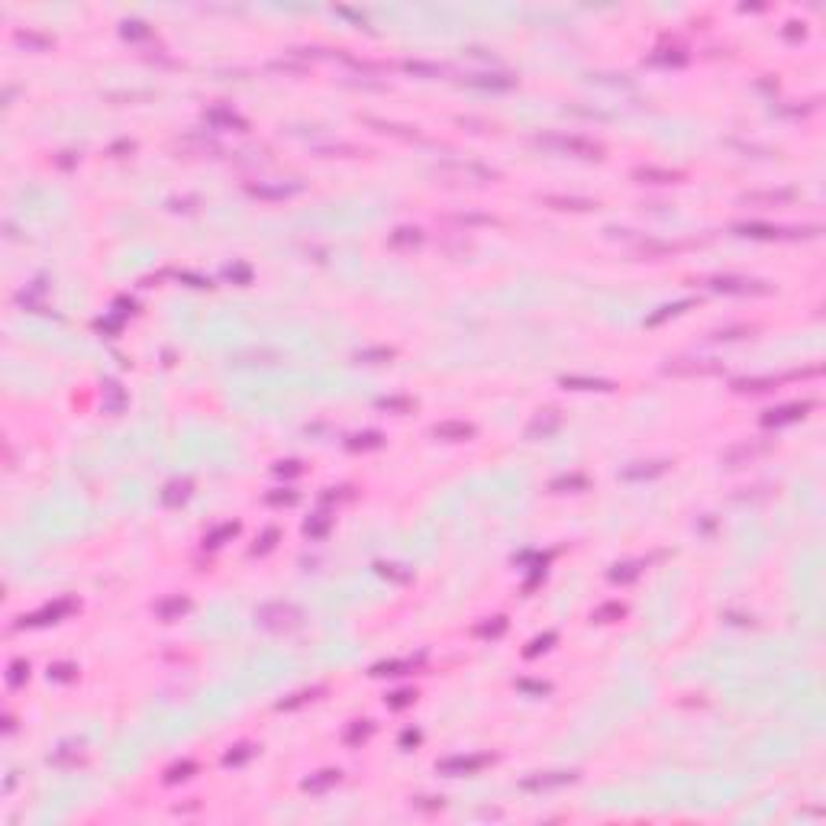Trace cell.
Here are the masks:
<instances>
[{
    "instance_id": "14",
    "label": "cell",
    "mask_w": 826,
    "mask_h": 826,
    "mask_svg": "<svg viewBox=\"0 0 826 826\" xmlns=\"http://www.w3.org/2000/svg\"><path fill=\"white\" fill-rule=\"evenodd\" d=\"M203 119H207V123H213L217 129H232V133H245V129H249V123H245V119L239 117L236 110H230V107H223V104L210 107V110L203 113Z\"/></svg>"
},
{
    "instance_id": "24",
    "label": "cell",
    "mask_w": 826,
    "mask_h": 826,
    "mask_svg": "<svg viewBox=\"0 0 826 826\" xmlns=\"http://www.w3.org/2000/svg\"><path fill=\"white\" fill-rule=\"evenodd\" d=\"M313 152L323 159H358V155H368V149L349 146V142H326V146H313Z\"/></svg>"
},
{
    "instance_id": "26",
    "label": "cell",
    "mask_w": 826,
    "mask_h": 826,
    "mask_svg": "<svg viewBox=\"0 0 826 826\" xmlns=\"http://www.w3.org/2000/svg\"><path fill=\"white\" fill-rule=\"evenodd\" d=\"M465 81L475 87H490V91H510L517 85V77L510 75H465Z\"/></svg>"
},
{
    "instance_id": "49",
    "label": "cell",
    "mask_w": 826,
    "mask_h": 826,
    "mask_svg": "<svg viewBox=\"0 0 826 826\" xmlns=\"http://www.w3.org/2000/svg\"><path fill=\"white\" fill-rule=\"evenodd\" d=\"M652 62L655 65H685L687 55H685V49H658L655 55H652Z\"/></svg>"
},
{
    "instance_id": "39",
    "label": "cell",
    "mask_w": 826,
    "mask_h": 826,
    "mask_svg": "<svg viewBox=\"0 0 826 826\" xmlns=\"http://www.w3.org/2000/svg\"><path fill=\"white\" fill-rule=\"evenodd\" d=\"M14 39H16L20 45H26V49H39V52L49 49V45H52L49 36H39V33H33V29H16Z\"/></svg>"
},
{
    "instance_id": "7",
    "label": "cell",
    "mask_w": 826,
    "mask_h": 826,
    "mask_svg": "<svg viewBox=\"0 0 826 826\" xmlns=\"http://www.w3.org/2000/svg\"><path fill=\"white\" fill-rule=\"evenodd\" d=\"M768 452H771V439H739L720 452V465L739 468V465H749L752 458H762Z\"/></svg>"
},
{
    "instance_id": "34",
    "label": "cell",
    "mask_w": 826,
    "mask_h": 826,
    "mask_svg": "<svg viewBox=\"0 0 826 826\" xmlns=\"http://www.w3.org/2000/svg\"><path fill=\"white\" fill-rule=\"evenodd\" d=\"M194 775H197V762H194V758H181V762H175L168 771H165V781L178 784V781H191Z\"/></svg>"
},
{
    "instance_id": "36",
    "label": "cell",
    "mask_w": 826,
    "mask_h": 826,
    "mask_svg": "<svg viewBox=\"0 0 826 826\" xmlns=\"http://www.w3.org/2000/svg\"><path fill=\"white\" fill-rule=\"evenodd\" d=\"M623 613H626V604L607 601V604H601V607L591 613V620H594V623H613V620H620Z\"/></svg>"
},
{
    "instance_id": "5",
    "label": "cell",
    "mask_w": 826,
    "mask_h": 826,
    "mask_svg": "<svg viewBox=\"0 0 826 826\" xmlns=\"http://www.w3.org/2000/svg\"><path fill=\"white\" fill-rule=\"evenodd\" d=\"M704 284H707L710 291H717V294H739V297H765L775 291L768 281L742 278V274H714V278H707Z\"/></svg>"
},
{
    "instance_id": "27",
    "label": "cell",
    "mask_w": 826,
    "mask_h": 826,
    "mask_svg": "<svg viewBox=\"0 0 826 826\" xmlns=\"http://www.w3.org/2000/svg\"><path fill=\"white\" fill-rule=\"evenodd\" d=\"M385 446V436L375 433V429H368V433H355L345 439V449L349 452H375V449Z\"/></svg>"
},
{
    "instance_id": "31",
    "label": "cell",
    "mask_w": 826,
    "mask_h": 826,
    "mask_svg": "<svg viewBox=\"0 0 826 826\" xmlns=\"http://www.w3.org/2000/svg\"><path fill=\"white\" fill-rule=\"evenodd\" d=\"M687 242H658V239H643V242H636V255H645V259H652V255H668V252H678V249H685Z\"/></svg>"
},
{
    "instance_id": "44",
    "label": "cell",
    "mask_w": 826,
    "mask_h": 826,
    "mask_svg": "<svg viewBox=\"0 0 826 826\" xmlns=\"http://www.w3.org/2000/svg\"><path fill=\"white\" fill-rule=\"evenodd\" d=\"M504 630H507V616H490L488 623L475 626V636H484V639H498V636H504Z\"/></svg>"
},
{
    "instance_id": "20",
    "label": "cell",
    "mask_w": 826,
    "mask_h": 826,
    "mask_svg": "<svg viewBox=\"0 0 826 826\" xmlns=\"http://www.w3.org/2000/svg\"><path fill=\"white\" fill-rule=\"evenodd\" d=\"M365 123H368V127H375L378 133L397 136V139H407V142H427V139H423V133H420L417 127H400V123H387V119H375V117H368Z\"/></svg>"
},
{
    "instance_id": "57",
    "label": "cell",
    "mask_w": 826,
    "mask_h": 826,
    "mask_svg": "<svg viewBox=\"0 0 826 826\" xmlns=\"http://www.w3.org/2000/svg\"><path fill=\"white\" fill-rule=\"evenodd\" d=\"M75 672H77L75 665H65V662H62V665H52V668H49V678H55V681H71V678H75Z\"/></svg>"
},
{
    "instance_id": "56",
    "label": "cell",
    "mask_w": 826,
    "mask_h": 826,
    "mask_svg": "<svg viewBox=\"0 0 826 826\" xmlns=\"http://www.w3.org/2000/svg\"><path fill=\"white\" fill-rule=\"evenodd\" d=\"M226 278H230V281H239V284H249L252 272H249V265H230V268H226Z\"/></svg>"
},
{
    "instance_id": "29",
    "label": "cell",
    "mask_w": 826,
    "mask_h": 826,
    "mask_svg": "<svg viewBox=\"0 0 826 826\" xmlns=\"http://www.w3.org/2000/svg\"><path fill=\"white\" fill-rule=\"evenodd\" d=\"M562 387H572V391H613V381L604 378H578V375H565Z\"/></svg>"
},
{
    "instance_id": "37",
    "label": "cell",
    "mask_w": 826,
    "mask_h": 826,
    "mask_svg": "<svg viewBox=\"0 0 826 826\" xmlns=\"http://www.w3.org/2000/svg\"><path fill=\"white\" fill-rule=\"evenodd\" d=\"M639 572H643V562H626V565H613V568H610V581H613V584L636 581Z\"/></svg>"
},
{
    "instance_id": "61",
    "label": "cell",
    "mask_w": 826,
    "mask_h": 826,
    "mask_svg": "<svg viewBox=\"0 0 826 826\" xmlns=\"http://www.w3.org/2000/svg\"><path fill=\"white\" fill-rule=\"evenodd\" d=\"M397 568H400V565H385V562H381L378 572H381V574H391V578H397V581H407L410 574H407V572H397Z\"/></svg>"
},
{
    "instance_id": "41",
    "label": "cell",
    "mask_w": 826,
    "mask_h": 826,
    "mask_svg": "<svg viewBox=\"0 0 826 826\" xmlns=\"http://www.w3.org/2000/svg\"><path fill=\"white\" fill-rule=\"evenodd\" d=\"M417 668V658H404V662H378V665L371 668V675H404V672H413Z\"/></svg>"
},
{
    "instance_id": "25",
    "label": "cell",
    "mask_w": 826,
    "mask_h": 826,
    "mask_svg": "<svg viewBox=\"0 0 826 826\" xmlns=\"http://www.w3.org/2000/svg\"><path fill=\"white\" fill-rule=\"evenodd\" d=\"M420 242H423V230H417V226H397V230L387 236V245H391V249H417Z\"/></svg>"
},
{
    "instance_id": "38",
    "label": "cell",
    "mask_w": 826,
    "mask_h": 826,
    "mask_svg": "<svg viewBox=\"0 0 826 826\" xmlns=\"http://www.w3.org/2000/svg\"><path fill=\"white\" fill-rule=\"evenodd\" d=\"M371 733H375V723H371V720H355V723H352V726L343 733V739L349 742V746H358V742H365Z\"/></svg>"
},
{
    "instance_id": "59",
    "label": "cell",
    "mask_w": 826,
    "mask_h": 826,
    "mask_svg": "<svg viewBox=\"0 0 826 826\" xmlns=\"http://www.w3.org/2000/svg\"><path fill=\"white\" fill-rule=\"evenodd\" d=\"M517 687H523V691H532V694H546L549 691L546 681H517Z\"/></svg>"
},
{
    "instance_id": "8",
    "label": "cell",
    "mask_w": 826,
    "mask_h": 826,
    "mask_svg": "<svg viewBox=\"0 0 826 826\" xmlns=\"http://www.w3.org/2000/svg\"><path fill=\"white\" fill-rule=\"evenodd\" d=\"M807 410H813V400H794V404H781L771 407L762 413V427H788V423H798L807 417Z\"/></svg>"
},
{
    "instance_id": "23",
    "label": "cell",
    "mask_w": 826,
    "mask_h": 826,
    "mask_svg": "<svg viewBox=\"0 0 826 826\" xmlns=\"http://www.w3.org/2000/svg\"><path fill=\"white\" fill-rule=\"evenodd\" d=\"M191 490H194L191 478H175V481L165 484V490H161V500H165L168 507H178V504H184V500L191 498Z\"/></svg>"
},
{
    "instance_id": "6",
    "label": "cell",
    "mask_w": 826,
    "mask_h": 826,
    "mask_svg": "<svg viewBox=\"0 0 826 826\" xmlns=\"http://www.w3.org/2000/svg\"><path fill=\"white\" fill-rule=\"evenodd\" d=\"M736 236L749 239H813L820 236V226H768V223H733Z\"/></svg>"
},
{
    "instance_id": "21",
    "label": "cell",
    "mask_w": 826,
    "mask_h": 826,
    "mask_svg": "<svg viewBox=\"0 0 826 826\" xmlns=\"http://www.w3.org/2000/svg\"><path fill=\"white\" fill-rule=\"evenodd\" d=\"M339 781H343V771L339 768H323V771H316V775H310L301 788L307 794H323V791H329V788H336Z\"/></svg>"
},
{
    "instance_id": "9",
    "label": "cell",
    "mask_w": 826,
    "mask_h": 826,
    "mask_svg": "<svg viewBox=\"0 0 826 826\" xmlns=\"http://www.w3.org/2000/svg\"><path fill=\"white\" fill-rule=\"evenodd\" d=\"M494 762V756H449L442 762H436V771L442 775H475V771L488 768Z\"/></svg>"
},
{
    "instance_id": "22",
    "label": "cell",
    "mask_w": 826,
    "mask_h": 826,
    "mask_svg": "<svg viewBox=\"0 0 826 826\" xmlns=\"http://www.w3.org/2000/svg\"><path fill=\"white\" fill-rule=\"evenodd\" d=\"M152 610H155L159 620H178L181 613H188V610H191V601L184 594H171V597H165V601L155 604Z\"/></svg>"
},
{
    "instance_id": "58",
    "label": "cell",
    "mask_w": 826,
    "mask_h": 826,
    "mask_svg": "<svg viewBox=\"0 0 826 826\" xmlns=\"http://www.w3.org/2000/svg\"><path fill=\"white\" fill-rule=\"evenodd\" d=\"M123 36L127 39H139V36H149L146 23H123Z\"/></svg>"
},
{
    "instance_id": "4",
    "label": "cell",
    "mask_w": 826,
    "mask_h": 826,
    "mask_svg": "<svg viewBox=\"0 0 826 826\" xmlns=\"http://www.w3.org/2000/svg\"><path fill=\"white\" fill-rule=\"evenodd\" d=\"M726 365L720 358H700V355H685V358H668L662 365V375L668 378H714V375H723Z\"/></svg>"
},
{
    "instance_id": "15",
    "label": "cell",
    "mask_w": 826,
    "mask_h": 826,
    "mask_svg": "<svg viewBox=\"0 0 826 826\" xmlns=\"http://www.w3.org/2000/svg\"><path fill=\"white\" fill-rule=\"evenodd\" d=\"M681 178H685L681 171L655 168V165H636V168H633V181L636 184H678Z\"/></svg>"
},
{
    "instance_id": "42",
    "label": "cell",
    "mask_w": 826,
    "mask_h": 826,
    "mask_svg": "<svg viewBox=\"0 0 826 826\" xmlns=\"http://www.w3.org/2000/svg\"><path fill=\"white\" fill-rule=\"evenodd\" d=\"M252 752H255V749H252V746H249V742H239V746H232V749H230V752H226V756H223V765H226V768H236V765H245V762H249V758H252Z\"/></svg>"
},
{
    "instance_id": "48",
    "label": "cell",
    "mask_w": 826,
    "mask_h": 826,
    "mask_svg": "<svg viewBox=\"0 0 826 826\" xmlns=\"http://www.w3.org/2000/svg\"><path fill=\"white\" fill-rule=\"evenodd\" d=\"M378 407H381V410H391V413H410L413 407H417V400H410V397H381Z\"/></svg>"
},
{
    "instance_id": "43",
    "label": "cell",
    "mask_w": 826,
    "mask_h": 826,
    "mask_svg": "<svg viewBox=\"0 0 826 826\" xmlns=\"http://www.w3.org/2000/svg\"><path fill=\"white\" fill-rule=\"evenodd\" d=\"M323 694V687H310V691H297V694H291V697H284L278 704V710H294V707H304L307 700H316Z\"/></svg>"
},
{
    "instance_id": "50",
    "label": "cell",
    "mask_w": 826,
    "mask_h": 826,
    "mask_svg": "<svg viewBox=\"0 0 826 826\" xmlns=\"http://www.w3.org/2000/svg\"><path fill=\"white\" fill-rule=\"evenodd\" d=\"M265 500H268L272 507H281V504L291 507V504H297V490H291V488H278V490H272V494H268Z\"/></svg>"
},
{
    "instance_id": "2",
    "label": "cell",
    "mask_w": 826,
    "mask_h": 826,
    "mask_svg": "<svg viewBox=\"0 0 826 826\" xmlns=\"http://www.w3.org/2000/svg\"><path fill=\"white\" fill-rule=\"evenodd\" d=\"M433 178L442 184H490L500 175L481 161H442L433 168Z\"/></svg>"
},
{
    "instance_id": "18",
    "label": "cell",
    "mask_w": 826,
    "mask_h": 826,
    "mask_svg": "<svg viewBox=\"0 0 826 826\" xmlns=\"http://www.w3.org/2000/svg\"><path fill=\"white\" fill-rule=\"evenodd\" d=\"M429 433H433L436 439H446V442H465L475 436V427L465 420H442V423H436Z\"/></svg>"
},
{
    "instance_id": "16",
    "label": "cell",
    "mask_w": 826,
    "mask_h": 826,
    "mask_svg": "<svg viewBox=\"0 0 826 826\" xmlns=\"http://www.w3.org/2000/svg\"><path fill=\"white\" fill-rule=\"evenodd\" d=\"M77 604L71 601V597H65V601H55V604H49V607H43L39 613H33V616H23V626H43V623H55V620H62L65 613H71Z\"/></svg>"
},
{
    "instance_id": "53",
    "label": "cell",
    "mask_w": 826,
    "mask_h": 826,
    "mask_svg": "<svg viewBox=\"0 0 826 826\" xmlns=\"http://www.w3.org/2000/svg\"><path fill=\"white\" fill-rule=\"evenodd\" d=\"M272 471H274L278 478H294V475H301L304 468H301V462L287 458V462H274V465H272Z\"/></svg>"
},
{
    "instance_id": "40",
    "label": "cell",
    "mask_w": 826,
    "mask_h": 826,
    "mask_svg": "<svg viewBox=\"0 0 826 826\" xmlns=\"http://www.w3.org/2000/svg\"><path fill=\"white\" fill-rule=\"evenodd\" d=\"M452 223H458V226H498L500 220L490 217V213H471V210H465V213H456V217H452Z\"/></svg>"
},
{
    "instance_id": "45",
    "label": "cell",
    "mask_w": 826,
    "mask_h": 826,
    "mask_svg": "<svg viewBox=\"0 0 826 826\" xmlns=\"http://www.w3.org/2000/svg\"><path fill=\"white\" fill-rule=\"evenodd\" d=\"M329 532V517L326 513H316V517H310L307 523H304V536H310V540H320V536H326Z\"/></svg>"
},
{
    "instance_id": "55",
    "label": "cell",
    "mask_w": 826,
    "mask_h": 826,
    "mask_svg": "<svg viewBox=\"0 0 826 826\" xmlns=\"http://www.w3.org/2000/svg\"><path fill=\"white\" fill-rule=\"evenodd\" d=\"M413 697H417L413 691H394L391 697H387V707H391V710H404V707H410V704H413Z\"/></svg>"
},
{
    "instance_id": "3",
    "label": "cell",
    "mask_w": 826,
    "mask_h": 826,
    "mask_svg": "<svg viewBox=\"0 0 826 826\" xmlns=\"http://www.w3.org/2000/svg\"><path fill=\"white\" fill-rule=\"evenodd\" d=\"M255 623L268 633H291L304 623V613L294 604L274 601V604H262V607L255 610Z\"/></svg>"
},
{
    "instance_id": "54",
    "label": "cell",
    "mask_w": 826,
    "mask_h": 826,
    "mask_svg": "<svg viewBox=\"0 0 826 826\" xmlns=\"http://www.w3.org/2000/svg\"><path fill=\"white\" fill-rule=\"evenodd\" d=\"M752 336V326H726V329H714V339H742Z\"/></svg>"
},
{
    "instance_id": "28",
    "label": "cell",
    "mask_w": 826,
    "mask_h": 826,
    "mask_svg": "<svg viewBox=\"0 0 826 826\" xmlns=\"http://www.w3.org/2000/svg\"><path fill=\"white\" fill-rule=\"evenodd\" d=\"M788 378V375H784ZM784 378H739V381H733V391H739V394H762V391H771V387H778L781 385Z\"/></svg>"
},
{
    "instance_id": "35",
    "label": "cell",
    "mask_w": 826,
    "mask_h": 826,
    "mask_svg": "<svg viewBox=\"0 0 826 826\" xmlns=\"http://www.w3.org/2000/svg\"><path fill=\"white\" fill-rule=\"evenodd\" d=\"M694 304H697V301H694V297H687V301H678V304H665V307L658 310V313H652L649 320H645V326H658V323H665L668 316H678V313H685V310H687V307H694Z\"/></svg>"
},
{
    "instance_id": "47",
    "label": "cell",
    "mask_w": 826,
    "mask_h": 826,
    "mask_svg": "<svg viewBox=\"0 0 826 826\" xmlns=\"http://www.w3.org/2000/svg\"><path fill=\"white\" fill-rule=\"evenodd\" d=\"M552 643H555V633L549 630V633H542V636H536V639H532V643H530V645H526V649H523V655H526V658H536V655H540V652L552 649Z\"/></svg>"
},
{
    "instance_id": "17",
    "label": "cell",
    "mask_w": 826,
    "mask_h": 826,
    "mask_svg": "<svg viewBox=\"0 0 826 826\" xmlns=\"http://www.w3.org/2000/svg\"><path fill=\"white\" fill-rule=\"evenodd\" d=\"M540 203H546V207H552V210H597V200H591V197H565V194H540Z\"/></svg>"
},
{
    "instance_id": "13",
    "label": "cell",
    "mask_w": 826,
    "mask_h": 826,
    "mask_svg": "<svg viewBox=\"0 0 826 826\" xmlns=\"http://www.w3.org/2000/svg\"><path fill=\"white\" fill-rule=\"evenodd\" d=\"M562 429V413L559 410H540L526 423V439H549Z\"/></svg>"
},
{
    "instance_id": "30",
    "label": "cell",
    "mask_w": 826,
    "mask_h": 826,
    "mask_svg": "<svg viewBox=\"0 0 826 826\" xmlns=\"http://www.w3.org/2000/svg\"><path fill=\"white\" fill-rule=\"evenodd\" d=\"M584 488H588V478L578 475V471H572V475H559V478H552V484H549L552 494H574V490H584Z\"/></svg>"
},
{
    "instance_id": "60",
    "label": "cell",
    "mask_w": 826,
    "mask_h": 826,
    "mask_svg": "<svg viewBox=\"0 0 826 826\" xmlns=\"http://www.w3.org/2000/svg\"><path fill=\"white\" fill-rule=\"evenodd\" d=\"M417 742H420V729H404V733H400V746H404V749H410Z\"/></svg>"
},
{
    "instance_id": "46",
    "label": "cell",
    "mask_w": 826,
    "mask_h": 826,
    "mask_svg": "<svg viewBox=\"0 0 826 826\" xmlns=\"http://www.w3.org/2000/svg\"><path fill=\"white\" fill-rule=\"evenodd\" d=\"M358 362H368V365H378V362H391L394 358V349H387V345H378V349H362L355 352Z\"/></svg>"
},
{
    "instance_id": "33",
    "label": "cell",
    "mask_w": 826,
    "mask_h": 826,
    "mask_svg": "<svg viewBox=\"0 0 826 826\" xmlns=\"http://www.w3.org/2000/svg\"><path fill=\"white\" fill-rule=\"evenodd\" d=\"M236 532H239V523H236V520H230V523L217 526L213 532H207V536H203V546H207V549H220L223 542H230Z\"/></svg>"
},
{
    "instance_id": "19",
    "label": "cell",
    "mask_w": 826,
    "mask_h": 826,
    "mask_svg": "<svg viewBox=\"0 0 826 826\" xmlns=\"http://www.w3.org/2000/svg\"><path fill=\"white\" fill-rule=\"evenodd\" d=\"M668 465L672 462H633L620 471V478H623V481H652V478L665 475Z\"/></svg>"
},
{
    "instance_id": "52",
    "label": "cell",
    "mask_w": 826,
    "mask_h": 826,
    "mask_svg": "<svg viewBox=\"0 0 826 826\" xmlns=\"http://www.w3.org/2000/svg\"><path fill=\"white\" fill-rule=\"evenodd\" d=\"M274 542H278V530H265V532H262V540L252 546V555H265V552H272Z\"/></svg>"
},
{
    "instance_id": "11",
    "label": "cell",
    "mask_w": 826,
    "mask_h": 826,
    "mask_svg": "<svg viewBox=\"0 0 826 826\" xmlns=\"http://www.w3.org/2000/svg\"><path fill=\"white\" fill-rule=\"evenodd\" d=\"M578 781V771H540L520 781L523 791H552V788H565V784Z\"/></svg>"
},
{
    "instance_id": "10",
    "label": "cell",
    "mask_w": 826,
    "mask_h": 826,
    "mask_svg": "<svg viewBox=\"0 0 826 826\" xmlns=\"http://www.w3.org/2000/svg\"><path fill=\"white\" fill-rule=\"evenodd\" d=\"M304 191V184H297V181H291V184H284V181H249L245 184V194H252V197H259V200H284V197H294V194H301Z\"/></svg>"
},
{
    "instance_id": "12",
    "label": "cell",
    "mask_w": 826,
    "mask_h": 826,
    "mask_svg": "<svg viewBox=\"0 0 826 826\" xmlns=\"http://www.w3.org/2000/svg\"><path fill=\"white\" fill-rule=\"evenodd\" d=\"M794 200L791 188H768V191H746L739 197L742 207H784Z\"/></svg>"
},
{
    "instance_id": "1",
    "label": "cell",
    "mask_w": 826,
    "mask_h": 826,
    "mask_svg": "<svg viewBox=\"0 0 826 826\" xmlns=\"http://www.w3.org/2000/svg\"><path fill=\"white\" fill-rule=\"evenodd\" d=\"M532 146L549 149L559 155H574V159H604V146L588 136H565V133H540L532 136Z\"/></svg>"
},
{
    "instance_id": "51",
    "label": "cell",
    "mask_w": 826,
    "mask_h": 826,
    "mask_svg": "<svg viewBox=\"0 0 826 826\" xmlns=\"http://www.w3.org/2000/svg\"><path fill=\"white\" fill-rule=\"evenodd\" d=\"M26 678H29V662H23V658H20V662H14V665H10L7 681H10V687H20Z\"/></svg>"
},
{
    "instance_id": "32",
    "label": "cell",
    "mask_w": 826,
    "mask_h": 826,
    "mask_svg": "<svg viewBox=\"0 0 826 826\" xmlns=\"http://www.w3.org/2000/svg\"><path fill=\"white\" fill-rule=\"evenodd\" d=\"M400 68L407 71V75H417V77H439L446 75V68L436 62H420V58H407V62H400Z\"/></svg>"
}]
</instances>
